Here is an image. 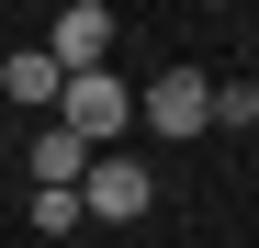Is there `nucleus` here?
Returning <instances> with one entry per match:
<instances>
[{"label":"nucleus","instance_id":"3","mask_svg":"<svg viewBox=\"0 0 259 248\" xmlns=\"http://www.w3.org/2000/svg\"><path fill=\"white\" fill-rule=\"evenodd\" d=\"M136 124H147V136H203V124H214V68H158L136 91Z\"/></svg>","mask_w":259,"mask_h":248},{"label":"nucleus","instance_id":"2","mask_svg":"<svg viewBox=\"0 0 259 248\" xmlns=\"http://www.w3.org/2000/svg\"><path fill=\"white\" fill-rule=\"evenodd\" d=\"M147 203H158L147 158H124V147H91V170H79V215H102V226H136Z\"/></svg>","mask_w":259,"mask_h":248},{"label":"nucleus","instance_id":"8","mask_svg":"<svg viewBox=\"0 0 259 248\" xmlns=\"http://www.w3.org/2000/svg\"><path fill=\"white\" fill-rule=\"evenodd\" d=\"M214 124H259V79H214Z\"/></svg>","mask_w":259,"mask_h":248},{"label":"nucleus","instance_id":"9","mask_svg":"<svg viewBox=\"0 0 259 248\" xmlns=\"http://www.w3.org/2000/svg\"><path fill=\"white\" fill-rule=\"evenodd\" d=\"M0 113H12V102H0Z\"/></svg>","mask_w":259,"mask_h":248},{"label":"nucleus","instance_id":"5","mask_svg":"<svg viewBox=\"0 0 259 248\" xmlns=\"http://www.w3.org/2000/svg\"><path fill=\"white\" fill-rule=\"evenodd\" d=\"M57 91H68V68H57L46 46H23V57H0V102H12V113H57Z\"/></svg>","mask_w":259,"mask_h":248},{"label":"nucleus","instance_id":"6","mask_svg":"<svg viewBox=\"0 0 259 248\" xmlns=\"http://www.w3.org/2000/svg\"><path fill=\"white\" fill-rule=\"evenodd\" d=\"M79 170H91V147H79L68 124L46 113V124H34V181H57V192H79Z\"/></svg>","mask_w":259,"mask_h":248},{"label":"nucleus","instance_id":"1","mask_svg":"<svg viewBox=\"0 0 259 248\" xmlns=\"http://www.w3.org/2000/svg\"><path fill=\"white\" fill-rule=\"evenodd\" d=\"M57 124L79 147H124V124H136V91H124L113 68H68V91H57Z\"/></svg>","mask_w":259,"mask_h":248},{"label":"nucleus","instance_id":"4","mask_svg":"<svg viewBox=\"0 0 259 248\" xmlns=\"http://www.w3.org/2000/svg\"><path fill=\"white\" fill-rule=\"evenodd\" d=\"M46 57H57V68H102V57H113V12H102V0H68L57 34H46Z\"/></svg>","mask_w":259,"mask_h":248},{"label":"nucleus","instance_id":"7","mask_svg":"<svg viewBox=\"0 0 259 248\" xmlns=\"http://www.w3.org/2000/svg\"><path fill=\"white\" fill-rule=\"evenodd\" d=\"M91 215H79V192H57V181H34V237H79Z\"/></svg>","mask_w":259,"mask_h":248}]
</instances>
